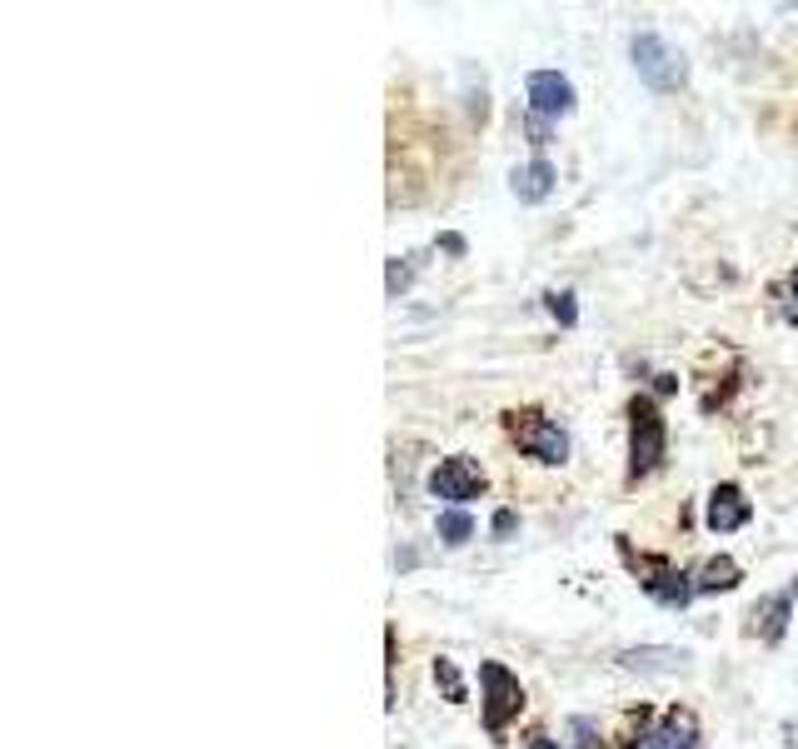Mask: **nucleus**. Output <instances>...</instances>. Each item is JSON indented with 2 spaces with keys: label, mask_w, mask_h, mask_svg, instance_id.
Masks as SVG:
<instances>
[{
  "label": "nucleus",
  "mask_w": 798,
  "mask_h": 749,
  "mask_svg": "<svg viewBox=\"0 0 798 749\" xmlns=\"http://www.w3.org/2000/svg\"><path fill=\"white\" fill-rule=\"evenodd\" d=\"M629 55H634V70H639V80H644L649 90H679L684 80H689L684 55L654 31L634 35V41H629Z\"/></svg>",
  "instance_id": "obj_1"
},
{
  "label": "nucleus",
  "mask_w": 798,
  "mask_h": 749,
  "mask_svg": "<svg viewBox=\"0 0 798 749\" xmlns=\"http://www.w3.org/2000/svg\"><path fill=\"white\" fill-rule=\"evenodd\" d=\"M664 415L654 410V400H634L629 405V475H654L658 460H664Z\"/></svg>",
  "instance_id": "obj_2"
},
{
  "label": "nucleus",
  "mask_w": 798,
  "mask_h": 749,
  "mask_svg": "<svg viewBox=\"0 0 798 749\" xmlns=\"http://www.w3.org/2000/svg\"><path fill=\"white\" fill-rule=\"evenodd\" d=\"M479 690H485V729L499 735V729L524 709V684H519V674H509L505 664L485 660L479 664Z\"/></svg>",
  "instance_id": "obj_3"
},
{
  "label": "nucleus",
  "mask_w": 798,
  "mask_h": 749,
  "mask_svg": "<svg viewBox=\"0 0 798 749\" xmlns=\"http://www.w3.org/2000/svg\"><path fill=\"white\" fill-rule=\"evenodd\" d=\"M514 440L529 460H540V465H564L569 460V434L559 430L554 420H540V415H514Z\"/></svg>",
  "instance_id": "obj_4"
},
{
  "label": "nucleus",
  "mask_w": 798,
  "mask_h": 749,
  "mask_svg": "<svg viewBox=\"0 0 798 749\" xmlns=\"http://www.w3.org/2000/svg\"><path fill=\"white\" fill-rule=\"evenodd\" d=\"M430 489L459 510V505L485 495V470H479L469 455H450V460H440V470L430 475Z\"/></svg>",
  "instance_id": "obj_5"
},
{
  "label": "nucleus",
  "mask_w": 798,
  "mask_h": 749,
  "mask_svg": "<svg viewBox=\"0 0 798 749\" xmlns=\"http://www.w3.org/2000/svg\"><path fill=\"white\" fill-rule=\"evenodd\" d=\"M524 90H529V110L540 120H559L574 110V86L559 76V70H534Z\"/></svg>",
  "instance_id": "obj_6"
},
{
  "label": "nucleus",
  "mask_w": 798,
  "mask_h": 749,
  "mask_svg": "<svg viewBox=\"0 0 798 749\" xmlns=\"http://www.w3.org/2000/svg\"><path fill=\"white\" fill-rule=\"evenodd\" d=\"M644 580L639 585L649 590V595L658 599V605H669V609H684L689 605L699 590H694V575H684V570H674V565H664V560H644Z\"/></svg>",
  "instance_id": "obj_7"
},
{
  "label": "nucleus",
  "mask_w": 798,
  "mask_h": 749,
  "mask_svg": "<svg viewBox=\"0 0 798 749\" xmlns=\"http://www.w3.org/2000/svg\"><path fill=\"white\" fill-rule=\"evenodd\" d=\"M749 515H754V505H749L744 489H739V485H713L709 510H703V520H709L713 535H734V530H744Z\"/></svg>",
  "instance_id": "obj_8"
},
{
  "label": "nucleus",
  "mask_w": 798,
  "mask_h": 749,
  "mask_svg": "<svg viewBox=\"0 0 798 749\" xmlns=\"http://www.w3.org/2000/svg\"><path fill=\"white\" fill-rule=\"evenodd\" d=\"M699 745V719L689 709H669L654 729L644 735V749H694Z\"/></svg>",
  "instance_id": "obj_9"
},
{
  "label": "nucleus",
  "mask_w": 798,
  "mask_h": 749,
  "mask_svg": "<svg viewBox=\"0 0 798 749\" xmlns=\"http://www.w3.org/2000/svg\"><path fill=\"white\" fill-rule=\"evenodd\" d=\"M794 599H798V580L788 590H778V595H764L754 605V619H758V635H764L768 645H778L784 640V630H788V619H794Z\"/></svg>",
  "instance_id": "obj_10"
},
{
  "label": "nucleus",
  "mask_w": 798,
  "mask_h": 749,
  "mask_svg": "<svg viewBox=\"0 0 798 749\" xmlns=\"http://www.w3.org/2000/svg\"><path fill=\"white\" fill-rule=\"evenodd\" d=\"M624 670H639V674H679L689 670V650H669V645H644V650H624L619 654Z\"/></svg>",
  "instance_id": "obj_11"
},
{
  "label": "nucleus",
  "mask_w": 798,
  "mask_h": 749,
  "mask_svg": "<svg viewBox=\"0 0 798 749\" xmlns=\"http://www.w3.org/2000/svg\"><path fill=\"white\" fill-rule=\"evenodd\" d=\"M509 190H514V200H524V206H540V200H550V190H554V165L550 161L519 165V170L509 175Z\"/></svg>",
  "instance_id": "obj_12"
},
{
  "label": "nucleus",
  "mask_w": 798,
  "mask_h": 749,
  "mask_svg": "<svg viewBox=\"0 0 798 749\" xmlns=\"http://www.w3.org/2000/svg\"><path fill=\"white\" fill-rule=\"evenodd\" d=\"M739 580H744L739 565L729 554H719V560H709V565L694 575V590H699V595H729V590H739Z\"/></svg>",
  "instance_id": "obj_13"
},
{
  "label": "nucleus",
  "mask_w": 798,
  "mask_h": 749,
  "mask_svg": "<svg viewBox=\"0 0 798 749\" xmlns=\"http://www.w3.org/2000/svg\"><path fill=\"white\" fill-rule=\"evenodd\" d=\"M469 535H475V520H469L464 510H444L440 515V540L444 544H464Z\"/></svg>",
  "instance_id": "obj_14"
},
{
  "label": "nucleus",
  "mask_w": 798,
  "mask_h": 749,
  "mask_svg": "<svg viewBox=\"0 0 798 749\" xmlns=\"http://www.w3.org/2000/svg\"><path fill=\"white\" fill-rule=\"evenodd\" d=\"M410 261H414V255H404V261H399V255H395V261H389V275H385V290H389V300H399V295L410 290V280H414V265H410Z\"/></svg>",
  "instance_id": "obj_15"
},
{
  "label": "nucleus",
  "mask_w": 798,
  "mask_h": 749,
  "mask_svg": "<svg viewBox=\"0 0 798 749\" xmlns=\"http://www.w3.org/2000/svg\"><path fill=\"white\" fill-rule=\"evenodd\" d=\"M434 684H440L454 705L464 700V680H459V670H454V660H434Z\"/></svg>",
  "instance_id": "obj_16"
},
{
  "label": "nucleus",
  "mask_w": 798,
  "mask_h": 749,
  "mask_svg": "<svg viewBox=\"0 0 798 749\" xmlns=\"http://www.w3.org/2000/svg\"><path fill=\"white\" fill-rule=\"evenodd\" d=\"M550 316L559 320V326H574V320H579V305H574V290H554V295H550Z\"/></svg>",
  "instance_id": "obj_17"
},
{
  "label": "nucleus",
  "mask_w": 798,
  "mask_h": 749,
  "mask_svg": "<svg viewBox=\"0 0 798 749\" xmlns=\"http://www.w3.org/2000/svg\"><path fill=\"white\" fill-rule=\"evenodd\" d=\"M778 295H784V310H788V320H794V326H798V275H788V285H784V290H778Z\"/></svg>",
  "instance_id": "obj_18"
},
{
  "label": "nucleus",
  "mask_w": 798,
  "mask_h": 749,
  "mask_svg": "<svg viewBox=\"0 0 798 749\" xmlns=\"http://www.w3.org/2000/svg\"><path fill=\"white\" fill-rule=\"evenodd\" d=\"M509 530H514V510H499L495 515V535H509Z\"/></svg>",
  "instance_id": "obj_19"
},
{
  "label": "nucleus",
  "mask_w": 798,
  "mask_h": 749,
  "mask_svg": "<svg viewBox=\"0 0 798 749\" xmlns=\"http://www.w3.org/2000/svg\"><path fill=\"white\" fill-rule=\"evenodd\" d=\"M529 749H559V745H554L550 735H534V739H529Z\"/></svg>",
  "instance_id": "obj_20"
}]
</instances>
